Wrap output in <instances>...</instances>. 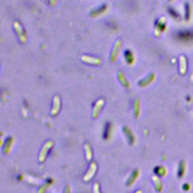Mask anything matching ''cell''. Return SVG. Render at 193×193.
Listing matches in <instances>:
<instances>
[{"mask_svg": "<svg viewBox=\"0 0 193 193\" xmlns=\"http://www.w3.org/2000/svg\"><path fill=\"white\" fill-rule=\"evenodd\" d=\"M100 188H99L98 183H95L94 185V193H100Z\"/></svg>", "mask_w": 193, "mask_h": 193, "instance_id": "e0dca14e", "label": "cell"}, {"mask_svg": "<svg viewBox=\"0 0 193 193\" xmlns=\"http://www.w3.org/2000/svg\"><path fill=\"white\" fill-rule=\"evenodd\" d=\"M12 141L13 140H11V138H9V140L5 143V146L4 148V153L5 154H7L8 153H9V150L11 149V146H9V145L12 143Z\"/></svg>", "mask_w": 193, "mask_h": 193, "instance_id": "8fae6325", "label": "cell"}, {"mask_svg": "<svg viewBox=\"0 0 193 193\" xmlns=\"http://www.w3.org/2000/svg\"><path fill=\"white\" fill-rule=\"evenodd\" d=\"M52 141H48V142L45 144V146H43V148H42V152H41L40 153V157H39V160H40L41 162H43L45 160L48 153L49 150L51 149V148L52 147Z\"/></svg>", "mask_w": 193, "mask_h": 193, "instance_id": "6da1fadb", "label": "cell"}, {"mask_svg": "<svg viewBox=\"0 0 193 193\" xmlns=\"http://www.w3.org/2000/svg\"><path fill=\"white\" fill-rule=\"evenodd\" d=\"M97 170V165L95 163H92V165H90V168L88 170V171L87 172L86 175L84 177V180H86L88 182V180H92L93 178V177L94 176L95 173H96Z\"/></svg>", "mask_w": 193, "mask_h": 193, "instance_id": "7a4b0ae2", "label": "cell"}, {"mask_svg": "<svg viewBox=\"0 0 193 193\" xmlns=\"http://www.w3.org/2000/svg\"><path fill=\"white\" fill-rule=\"evenodd\" d=\"M85 149H86V151H87V158H88V160H90L91 158H92V149H91V146H85Z\"/></svg>", "mask_w": 193, "mask_h": 193, "instance_id": "9a60e30c", "label": "cell"}, {"mask_svg": "<svg viewBox=\"0 0 193 193\" xmlns=\"http://www.w3.org/2000/svg\"><path fill=\"white\" fill-rule=\"evenodd\" d=\"M155 174H156L157 175L159 176V177H165V176L167 174V168L164 167V166H158V167H157L156 168H155Z\"/></svg>", "mask_w": 193, "mask_h": 193, "instance_id": "8992f818", "label": "cell"}, {"mask_svg": "<svg viewBox=\"0 0 193 193\" xmlns=\"http://www.w3.org/2000/svg\"><path fill=\"white\" fill-rule=\"evenodd\" d=\"M14 26H15V28H16V30H17L18 33L19 34L21 39H22V40H23V39H24L25 36L23 35V31L22 30V28H21V25H20L19 23H15V25H14Z\"/></svg>", "mask_w": 193, "mask_h": 193, "instance_id": "30bf717a", "label": "cell"}, {"mask_svg": "<svg viewBox=\"0 0 193 193\" xmlns=\"http://www.w3.org/2000/svg\"><path fill=\"white\" fill-rule=\"evenodd\" d=\"M106 9V6L105 5H104V6H101V7L100 8V9H98L97 10H96L95 11H94L93 14H94V15H98V14H102V13H104V11H105Z\"/></svg>", "mask_w": 193, "mask_h": 193, "instance_id": "5bb4252c", "label": "cell"}, {"mask_svg": "<svg viewBox=\"0 0 193 193\" xmlns=\"http://www.w3.org/2000/svg\"><path fill=\"white\" fill-rule=\"evenodd\" d=\"M125 57H126V60H128V62H129V63L133 62V55H132L129 51L125 52Z\"/></svg>", "mask_w": 193, "mask_h": 193, "instance_id": "4fadbf2b", "label": "cell"}, {"mask_svg": "<svg viewBox=\"0 0 193 193\" xmlns=\"http://www.w3.org/2000/svg\"><path fill=\"white\" fill-rule=\"evenodd\" d=\"M138 170H134L133 173H132L131 176V177L129 178V180H128V186H130V185H131L132 183H133L134 182H135V180H137V177H138Z\"/></svg>", "mask_w": 193, "mask_h": 193, "instance_id": "9c48e42d", "label": "cell"}, {"mask_svg": "<svg viewBox=\"0 0 193 193\" xmlns=\"http://www.w3.org/2000/svg\"><path fill=\"white\" fill-rule=\"evenodd\" d=\"M153 180L154 181L155 189L158 192H162V190L163 189V183H162V180L157 176H154L153 177Z\"/></svg>", "mask_w": 193, "mask_h": 193, "instance_id": "5b68a950", "label": "cell"}, {"mask_svg": "<svg viewBox=\"0 0 193 193\" xmlns=\"http://www.w3.org/2000/svg\"><path fill=\"white\" fill-rule=\"evenodd\" d=\"M136 193H142V192H141V191H137Z\"/></svg>", "mask_w": 193, "mask_h": 193, "instance_id": "ac0fdd59", "label": "cell"}, {"mask_svg": "<svg viewBox=\"0 0 193 193\" xmlns=\"http://www.w3.org/2000/svg\"><path fill=\"white\" fill-rule=\"evenodd\" d=\"M109 133H110V124L109 123H107L106 125L105 130H104V137L105 139H107L109 137Z\"/></svg>", "mask_w": 193, "mask_h": 193, "instance_id": "7c38bea8", "label": "cell"}, {"mask_svg": "<svg viewBox=\"0 0 193 193\" xmlns=\"http://www.w3.org/2000/svg\"><path fill=\"white\" fill-rule=\"evenodd\" d=\"M104 104V100H103V99H100V100H99L97 102L96 106L94 107V112H93L94 117L96 118L98 116L99 113H100V111H101L102 107H103Z\"/></svg>", "mask_w": 193, "mask_h": 193, "instance_id": "3957f363", "label": "cell"}, {"mask_svg": "<svg viewBox=\"0 0 193 193\" xmlns=\"http://www.w3.org/2000/svg\"><path fill=\"white\" fill-rule=\"evenodd\" d=\"M60 100L58 97H55V99L54 100V107H53V110H52V115H56L59 110H60Z\"/></svg>", "mask_w": 193, "mask_h": 193, "instance_id": "52a82bcc", "label": "cell"}, {"mask_svg": "<svg viewBox=\"0 0 193 193\" xmlns=\"http://www.w3.org/2000/svg\"><path fill=\"white\" fill-rule=\"evenodd\" d=\"M124 131H125V135H126V137L128 138V140H129L131 143H133V140H134V137H133V133L131 132V131L128 127H125V128H124Z\"/></svg>", "mask_w": 193, "mask_h": 193, "instance_id": "ba28073f", "label": "cell"}, {"mask_svg": "<svg viewBox=\"0 0 193 193\" xmlns=\"http://www.w3.org/2000/svg\"><path fill=\"white\" fill-rule=\"evenodd\" d=\"M191 189V185L189 183H185L184 185L183 186V189L184 191H189Z\"/></svg>", "mask_w": 193, "mask_h": 193, "instance_id": "2e32d148", "label": "cell"}, {"mask_svg": "<svg viewBox=\"0 0 193 193\" xmlns=\"http://www.w3.org/2000/svg\"><path fill=\"white\" fill-rule=\"evenodd\" d=\"M186 161L184 160H182L180 162L179 167H178V176L180 177H184L185 174H186Z\"/></svg>", "mask_w": 193, "mask_h": 193, "instance_id": "277c9868", "label": "cell"}]
</instances>
